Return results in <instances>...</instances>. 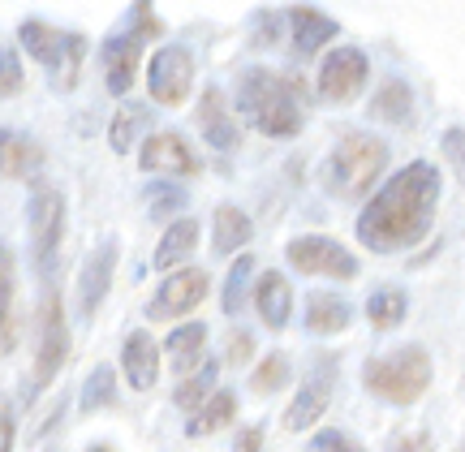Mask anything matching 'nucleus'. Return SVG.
<instances>
[{
  "instance_id": "1",
  "label": "nucleus",
  "mask_w": 465,
  "mask_h": 452,
  "mask_svg": "<svg viewBox=\"0 0 465 452\" xmlns=\"http://www.w3.org/2000/svg\"><path fill=\"white\" fill-rule=\"evenodd\" d=\"M435 207H440V168L414 160V164L397 168L366 199L362 216H358V241L371 254L410 251L431 233Z\"/></svg>"
},
{
  "instance_id": "2",
  "label": "nucleus",
  "mask_w": 465,
  "mask_h": 452,
  "mask_svg": "<svg viewBox=\"0 0 465 452\" xmlns=\"http://www.w3.org/2000/svg\"><path fill=\"white\" fill-rule=\"evenodd\" d=\"M237 113L250 130H259L263 138H298L302 125H306V113H302V100L293 83L272 74V69H246L237 78Z\"/></svg>"
},
{
  "instance_id": "3",
  "label": "nucleus",
  "mask_w": 465,
  "mask_h": 452,
  "mask_svg": "<svg viewBox=\"0 0 465 452\" xmlns=\"http://www.w3.org/2000/svg\"><path fill=\"white\" fill-rule=\"evenodd\" d=\"M383 168H388V142L366 130H353L332 147L328 164H323V182L336 199H362L375 190Z\"/></svg>"
},
{
  "instance_id": "4",
  "label": "nucleus",
  "mask_w": 465,
  "mask_h": 452,
  "mask_svg": "<svg viewBox=\"0 0 465 452\" xmlns=\"http://www.w3.org/2000/svg\"><path fill=\"white\" fill-rule=\"evenodd\" d=\"M362 384L371 397L388 405H414L431 388V353L422 345H401L383 358H371L362 370Z\"/></svg>"
},
{
  "instance_id": "5",
  "label": "nucleus",
  "mask_w": 465,
  "mask_h": 452,
  "mask_svg": "<svg viewBox=\"0 0 465 452\" xmlns=\"http://www.w3.org/2000/svg\"><path fill=\"white\" fill-rule=\"evenodd\" d=\"M17 44L26 48V56H35L39 65L48 69L56 91H69V86L78 83V74H83V65H86V52H91L86 34L52 26L44 17H26V22L17 26Z\"/></svg>"
},
{
  "instance_id": "6",
  "label": "nucleus",
  "mask_w": 465,
  "mask_h": 452,
  "mask_svg": "<svg viewBox=\"0 0 465 452\" xmlns=\"http://www.w3.org/2000/svg\"><path fill=\"white\" fill-rule=\"evenodd\" d=\"M26 224H31V251L39 268H52L61 241H65V194L56 185H35L26 202Z\"/></svg>"
},
{
  "instance_id": "7",
  "label": "nucleus",
  "mask_w": 465,
  "mask_h": 452,
  "mask_svg": "<svg viewBox=\"0 0 465 452\" xmlns=\"http://www.w3.org/2000/svg\"><path fill=\"white\" fill-rule=\"evenodd\" d=\"M69 362V323H65V306L56 293L44 298L39 306V345H35V375H31V392L44 388L61 375V367Z\"/></svg>"
},
{
  "instance_id": "8",
  "label": "nucleus",
  "mask_w": 465,
  "mask_h": 452,
  "mask_svg": "<svg viewBox=\"0 0 465 452\" xmlns=\"http://www.w3.org/2000/svg\"><path fill=\"white\" fill-rule=\"evenodd\" d=\"M284 259L289 268L302 271V276H328V280H358V259L332 241V237H319V233H306V237H293L284 246Z\"/></svg>"
},
{
  "instance_id": "9",
  "label": "nucleus",
  "mask_w": 465,
  "mask_h": 452,
  "mask_svg": "<svg viewBox=\"0 0 465 452\" xmlns=\"http://www.w3.org/2000/svg\"><path fill=\"white\" fill-rule=\"evenodd\" d=\"M194 91V52L182 44H168L151 56L147 65V95L160 108H182Z\"/></svg>"
},
{
  "instance_id": "10",
  "label": "nucleus",
  "mask_w": 465,
  "mask_h": 452,
  "mask_svg": "<svg viewBox=\"0 0 465 452\" xmlns=\"http://www.w3.org/2000/svg\"><path fill=\"white\" fill-rule=\"evenodd\" d=\"M207 271L203 268H182V271H173L164 285L151 293L147 301V319L151 323H182L190 310H199L203 298H207Z\"/></svg>"
},
{
  "instance_id": "11",
  "label": "nucleus",
  "mask_w": 465,
  "mask_h": 452,
  "mask_svg": "<svg viewBox=\"0 0 465 452\" xmlns=\"http://www.w3.org/2000/svg\"><path fill=\"white\" fill-rule=\"evenodd\" d=\"M366 78H371V61L362 48H336L323 56L319 65V100L323 103H349L362 95Z\"/></svg>"
},
{
  "instance_id": "12",
  "label": "nucleus",
  "mask_w": 465,
  "mask_h": 452,
  "mask_svg": "<svg viewBox=\"0 0 465 452\" xmlns=\"http://www.w3.org/2000/svg\"><path fill=\"white\" fill-rule=\"evenodd\" d=\"M138 164L143 172H168V177H194L199 172V155L194 147L185 142L182 134H147L143 138V147H138Z\"/></svg>"
},
{
  "instance_id": "13",
  "label": "nucleus",
  "mask_w": 465,
  "mask_h": 452,
  "mask_svg": "<svg viewBox=\"0 0 465 452\" xmlns=\"http://www.w3.org/2000/svg\"><path fill=\"white\" fill-rule=\"evenodd\" d=\"M332 384H336L332 367L315 370V375L293 392V401L284 405V418H281L284 431H311V427H319V418H323L328 405H332Z\"/></svg>"
},
{
  "instance_id": "14",
  "label": "nucleus",
  "mask_w": 465,
  "mask_h": 452,
  "mask_svg": "<svg viewBox=\"0 0 465 452\" xmlns=\"http://www.w3.org/2000/svg\"><path fill=\"white\" fill-rule=\"evenodd\" d=\"M116 241H100L95 251H91V259L83 263V271H78V310H83V319H91L95 310H100V301L108 298V289H113V271H116Z\"/></svg>"
},
{
  "instance_id": "15",
  "label": "nucleus",
  "mask_w": 465,
  "mask_h": 452,
  "mask_svg": "<svg viewBox=\"0 0 465 452\" xmlns=\"http://www.w3.org/2000/svg\"><path fill=\"white\" fill-rule=\"evenodd\" d=\"M143 69V39L138 34H108L104 39V83L113 95H125Z\"/></svg>"
},
{
  "instance_id": "16",
  "label": "nucleus",
  "mask_w": 465,
  "mask_h": 452,
  "mask_svg": "<svg viewBox=\"0 0 465 452\" xmlns=\"http://www.w3.org/2000/svg\"><path fill=\"white\" fill-rule=\"evenodd\" d=\"M284 17H289V34H293V52L298 56H315L323 44H332L341 34V22H332L328 14H319L311 5H293Z\"/></svg>"
},
{
  "instance_id": "17",
  "label": "nucleus",
  "mask_w": 465,
  "mask_h": 452,
  "mask_svg": "<svg viewBox=\"0 0 465 452\" xmlns=\"http://www.w3.org/2000/svg\"><path fill=\"white\" fill-rule=\"evenodd\" d=\"M199 134H203V142H207L212 151H232L237 142H242V130L232 125L229 100L220 95L216 86H212V91H203V100H199Z\"/></svg>"
},
{
  "instance_id": "18",
  "label": "nucleus",
  "mask_w": 465,
  "mask_h": 452,
  "mask_svg": "<svg viewBox=\"0 0 465 452\" xmlns=\"http://www.w3.org/2000/svg\"><path fill=\"white\" fill-rule=\"evenodd\" d=\"M250 301H254V310H259V319H263L267 328L281 332L284 323H289V315H293V285L284 280V271H263L254 280Z\"/></svg>"
},
{
  "instance_id": "19",
  "label": "nucleus",
  "mask_w": 465,
  "mask_h": 452,
  "mask_svg": "<svg viewBox=\"0 0 465 452\" xmlns=\"http://www.w3.org/2000/svg\"><path fill=\"white\" fill-rule=\"evenodd\" d=\"M44 147L35 142V138L17 134V130H0V177H9V182H31L39 177V168H44Z\"/></svg>"
},
{
  "instance_id": "20",
  "label": "nucleus",
  "mask_w": 465,
  "mask_h": 452,
  "mask_svg": "<svg viewBox=\"0 0 465 452\" xmlns=\"http://www.w3.org/2000/svg\"><path fill=\"white\" fill-rule=\"evenodd\" d=\"M121 370H125L134 392H151L160 379V345L147 332H130L125 349H121Z\"/></svg>"
},
{
  "instance_id": "21",
  "label": "nucleus",
  "mask_w": 465,
  "mask_h": 452,
  "mask_svg": "<svg viewBox=\"0 0 465 452\" xmlns=\"http://www.w3.org/2000/svg\"><path fill=\"white\" fill-rule=\"evenodd\" d=\"M194 246H199V220L177 216L164 229V237H160L155 254H151V268H155V271H168V276H173V271H182V263H190Z\"/></svg>"
},
{
  "instance_id": "22",
  "label": "nucleus",
  "mask_w": 465,
  "mask_h": 452,
  "mask_svg": "<svg viewBox=\"0 0 465 452\" xmlns=\"http://www.w3.org/2000/svg\"><path fill=\"white\" fill-rule=\"evenodd\" d=\"M203 353H207V328L203 323H177V332H168L164 358L168 367L177 370V379H185V375H194L203 367Z\"/></svg>"
},
{
  "instance_id": "23",
  "label": "nucleus",
  "mask_w": 465,
  "mask_h": 452,
  "mask_svg": "<svg viewBox=\"0 0 465 452\" xmlns=\"http://www.w3.org/2000/svg\"><path fill=\"white\" fill-rule=\"evenodd\" d=\"M349 319H353V306L341 293H311L306 298V332L336 336L349 328Z\"/></svg>"
},
{
  "instance_id": "24",
  "label": "nucleus",
  "mask_w": 465,
  "mask_h": 452,
  "mask_svg": "<svg viewBox=\"0 0 465 452\" xmlns=\"http://www.w3.org/2000/svg\"><path fill=\"white\" fill-rule=\"evenodd\" d=\"M250 237H254V224H250L242 207H232V202L216 207V216H212V254H237Z\"/></svg>"
},
{
  "instance_id": "25",
  "label": "nucleus",
  "mask_w": 465,
  "mask_h": 452,
  "mask_svg": "<svg viewBox=\"0 0 465 452\" xmlns=\"http://www.w3.org/2000/svg\"><path fill=\"white\" fill-rule=\"evenodd\" d=\"M232 418H237V397H232L229 388H220V392L203 405V409H194V414L185 418V436H190V439L216 436V431L232 427Z\"/></svg>"
},
{
  "instance_id": "26",
  "label": "nucleus",
  "mask_w": 465,
  "mask_h": 452,
  "mask_svg": "<svg viewBox=\"0 0 465 452\" xmlns=\"http://www.w3.org/2000/svg\"><path fill=\"white\" fill-rule=\"evenodd\" d=\"M405 310H410V298H405V289L401 285L375 289L371 301H366V319H371L375 332H397L401 323H405Z\"/></svg>"
},
{
  "instance_id": "27",
  "label": "nucleus",
  "mask_w": 465,
  "mask_h": 452,
  "mask_svg": "<svg viewBox=\"0 0 465 452\" xmlns=\"http://www.w3.org/2000/svg\"><path fill=\"white\" fill-rule=\"evenodd\" d=\"M216 362H203L194 375H185L182 384H177V392H173V405L177 409H185V414H194V409H203V405L216 397L220 388H216Z\"/></svg>"
},
{
  "instance_id": "28",
  "label": "nucleus",
  "mask_w": 465,
  "mask_h": 452,
  "mask_svg": "<svg viewBox=\"0 0 465 452\" xmlns=\"http://www.w3.org/2000/svg\"><path fill=\"white\" fill-rule=\"evenodd\" d=\"M380 121H388V125H410V113H414V91L401 83V78H392V83L380 86V95H375V108H371Z\"/></svg>"
},
{
  "instance_id": "29",
  "label": "nucleus",
  "mask_w": 465,
  "mask_h": 452,
  "mask_svg": "<svg viewBox=\"0 0 465 452\" xmlns=\"http://www.w3.org/2000/svg\"><path fill=\"white\" fill-rule=\"evenodd\" d=\"M250 276H254V259L250 254H237L232 259V268H229V280H224V293H220V306H224V315H242L246 310V301H250Z\"/></svg>"
},
{
  "instance_id": "30",
  "label": "nucleus",
  "mask_w": 465,
  "mask_h": 452,
  "mask_svg": "<svg viewBox=\"0 0 465 452\" xmlns=\"http://www.w3.org/2000/svg\"><path fill=\"white\" fill-rule=\"evenodd\" d=\"M14 289H17L14 254L0 246V353L14 345Z\"/></svg>"
},
{
  "instance_id": "31",
  "label": "nucleus",
  "mask_w": 465,
  "mask_h": 452,
  "mask_svg": "<svg viewBox=\"0 0 465 452\" xmlns=\"http://www.w3.org/2000/svg\"><path fill=\"white\" fill-rule=\"evenodd\" d=\"M151 125L147 108H138V103H125L121 113L113 117V130H108V142H113L116 155H125V151H134V138L143 134Z\"/></svg>"
},
{
  "instance_id": "32",
  "label": "nucleus",
  "mask_w": 465,
  "mask_h": 452,
  "mask_svg": "<svg viewBox=\"0 0 465 452\" xmlns=\"http://www.w3.org/2000/svg\"><path fill=\"white\" fill-rule=\"evenodd\" d=\"M116 401V375L113 367H95L83 384V414H95V409H108Z\"/></svg>"
},
{
  "instance_id": "33",
  "label": "nucleus",
  "mask_w": 465,
  "mask_h": 452,
  "mask_svg": "<svg viewBox=\"0 0 465 452\" xmlns=\"http://www.w3.org/2000/svg\"><path fill=\"white\" fill-rule=\"evenodd\" d=\"M289 375H293V367H289V358H284V353H267L263 362H259V367L250 370V388H254V392H281L284 384H289Z\"/></svg>"
},
{
  "instance_id": "34",
  "label": "nucleus",
  "mask_w": 465,
  "mask_h": 452,
  "mask_svg": "<svg viewBox=\"0 0 465 452\" xmlns=\"http://www.w3.org/2000/svg\"><path fill=\"white\" fill-rule=\"evenodd\" d=\"M182 207H185L182 185H168V182L147 185V211H151L155 220H168L173 211H182Z\"/></svg>"
},
{
  "instance_id": "35",
  "label": "nucleus",
  "mask_w": 465,
  "mask_h": 452,
  "mask_svg": "<svg viewBox=\"0 0 465 452\" xmlns=\"http://www.w3.org/2000/svg\"><path fill=\"white\" fill-rule=\"evenodd\" d=\"M130 17H134L130 34H138V39H160V34H164V22H160V14H155V5H134Z\"/></svg>"
},
{
  "instance_id": "36",
  "label": "nucleus",
  "mask_w": 465,
  "mask_h": 452,
  "mask_svg": "<svg viewBox=\"0 0 465 452\" xmlns=\"http://www.w3.org/2000/svg\"><path fill=\"white\" fill-rule=\"evenodd\" d=\"M311 452H366V448L358 439H349L345 431H332V427H328V431H319V436L311 439Z\"/></svg>"
},
{
  "instance_id": "37",
  "label": "nucleus",
  "mask_w": 465,
  "mask_h": 452,
  "mask_svg": "<svg viewBox=\"0 0 465 452\" xmlns=\"http://www.w3.org/2000/svg\"><path fill=\"white\" fill-rule=\"evenodd\" d=\"M22 86H26V78H22L17 56H9V48H0V95H17Z\"/></svg>"
},
{
  "instance_id": "38",
  "label": "nucleus",
  "mask_w": 465,
  "mask_h": 452,
  "mask_svg": "<svg viewBox=\"0 0 465 452\" xmlns=\"http://www.w3.org/2000/svg\"><path fill=\"white\" fill-rule=\"evenodd\" d=\"M250 358H254V336H250V332H232L229 336V349H224V362H229V367H250Z\"/></svg>"
},
{
  "instance_id": "39",
  "label": "nucleus",
  "mask_w": 465,
  "mask_h": 452,
  "mask_svg": "<svg viewBox=\"0 0 465 452\" xmlns=\"http://www.w3.org/2000/svg\"><path fill=\"white\" fill-rule=\"evenodd\" d=\"M383 452H435V444L427 431H405V436H397Z\"/></svg>"
},
{
  "instance_id": "40",
  "label": "nucleus",
  "mask_w": 465,
  "mask_h": 452,
  "mask_svg": "<svg viewBox=\"0 0 465 452\" xmlns=\"http://www.w3.org/2000/svg\"><path fill=\"white\" fill-rule=\"evenodd\" d=\"M14 436H17V418L9 397H0V452H14Z\"/></svg>"
},
{
  "instance_id": "41",
  "label": "nucleus",
  "mask_w": 465,
  "mask_h": 452,
  "mask_svg": "<svg viewBox=\"0 0 465 452\" xmlns=\"http://www.w3.org/2000/svg\"><path fill=\"white\" fill-rule=\"evenodd\" d=\"M444 155H449L452 168L465 177V130H449V134H444Z\"/></svg>"
},
{
  "instance_id": "42",
  "label": "nucleus",
  "mask_w": 465,
  "mask_h": 452,
  "mask_svg": "<svg viewBox=\"0 0 465 452\" xmlns=\"http://www.w3.org/2000/svg\"><path fill=\"white\" fill-rule=\"evenodd\" d=\"M232 452H263V427H246L232 439Z\"/></svg>"
},
{
  "instance_id": "43",
  "label": "nucleus",
  "mask_w": 465,
  "mask_h": 452,
  "mask_svg": "<svg viewBox=\"0 0 465 452\" xmlns=\"http://www.w3.org/2000/svg\"><path fill=\"white\" fill-rule=\"evenodd\" d=\"M86 452H116V448H108V444H95V448H86Z\"/></svg>"
},
{
  "instance_id": "44",
  "label": "nucleus",
  "mask_w": 465,
  "mask_h": 452,
  "mask_svg": "<svg viewBox=\"0 0 465 452\" xmlns=\"http://www.w3.org/2000/svg\"><path fill=\"white\" fill-rule=\"evenodd\" d=\"M48 452H56V448H48Z\"/></svg>"
}]
</instances>
